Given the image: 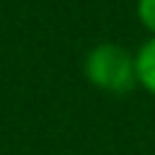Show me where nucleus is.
Masks as SVG:
<instances>
[{
	"label": "nucleus",
	"instance_id": "1",
	"mask_svg": "<svg viewBox=\"0 0 155 155\" xmlns=\"http://www.w3.org/2000/svg\"><path fill=\"white\" fill-rule=\"evenodd\" d=\"M85 78L93 88L104 93L124 96L137 85V72H134V52L116 41L96 44L85 54Z\"/></svg>",
	"mask_w": 155,
	"mask_h": 155
},
{
	"label": "nucleus",
	"instance_id": "2",
	"mask_svg": "<svg viewBox=\"0 0 155 155\" xmlns=\"http://www.w3.org/2000/svg\"><path fill=\"white\" fill-rule=\"evenodd\" d=\"M134 72H137V83L155 98V36H150L134 52Z\"/></svg>",
	"mask_w": 155,
	"mask_h": 155
},
{
	"label": "nucleus",
	"instance_id": "3",
	"mask_svg": "<svg viewBox=\"0 0 155 155\" xmlns=\"http://www.w3.org/2000/svg\"><path fill=\"white\" fill-rule=\"evenodd\" d=\"M137 18L155 36V0H137Z\"/></svg>",
	"mask_w": 155,
	"mask_h": 155
}]
</instances>
